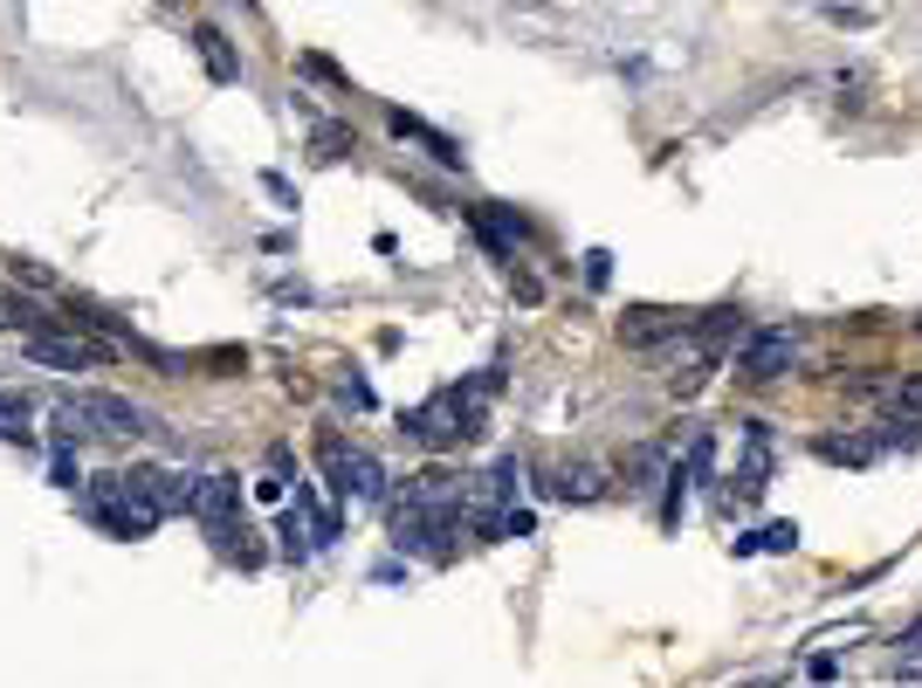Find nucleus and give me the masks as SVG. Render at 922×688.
<instances>
[{
    "instance_id": "a211bd4d",
    "label": "nucleus",
    "mask_w": 922,
    "mask_h": 688,
    "mask_svg": "<svg viewBox=\"0 0 922 688\" xmlns=\"http://www.w3.org/2000/svg\"><path fill=\"white\" fill-rule=\"evenodd\" d=\"M28 420H35V406H28V393L0 386V441H28Z\"/></svg>"
},
{
    "instance_id": "cd10ccee",
    "label": "nucleus",
    "mask_w": 922,
    "mask_h": 688,
    "mask_svg": "<svg viewBox=\"0 0 922 688\" xmlns=\"http://www.w3.org/2000/svg\"><path fill=\"white\" fill-rule=\"evenodd\" d=\"M262 194H269V200H282V207H297V186L282 179V173H262Z\"/></svg>"
},
{
    "instance_id": "393cba45",
    "label": "nucleus",
    "mask_w": 922,
    "mask_h": 688,
    "mask_svg": "<svg viewBox=\"0 0 922 688\" xmlns=\"http://www.w3.org/2000/svg\"><path fill=\"white\" fill-rule=\"evenodd\" d=\"M200 365H214V372H220V379H235V372H248V352H207Z\"/></svg>"
},
{
    "instance_id": "0eeeda50",
    "label": "nucleus",
    "mask_w": 922,
    "mask_h": 688,
    "mask_svg": "<svg viewBox=\"0 0 922 688\" xmlns=\"http://www.w3.org/2000/svg\"><path fill=\"white\" fill-rule=\"evenodd\" d=\"M468 228H475V241H483L496 262H517V241L530 234V221L517 207H468Z\"/></svg>"
},
{
    "instance_id": "4be33fe9",
    "label": "nucleus",
    "mask_w": 922,
    "mask_h": 688,
    "mask_svg": "<svg viewBox=\"0 0 922 688\" xmlns=\"http://www.w3.org/2000/svg\"><path fill=\"white\" fill-rule=\"evenodd\" d=\"M338 399L352 406V414H372V406H379V393H372V386L359 379V372H344V379H338Z\"/></svg>"
},
{
    "instance_id": "c85d7f7f",
    "label": "nucleus",
    "mask_w": 922,
    "mask_h": 688,
    "mask_svg": "<svg viewBox=\"0 0 922 688\" xmlns=\"http://www.w3.org/2000/svg\"><path fill=\"white\" fill-rule=\"evenodd\" d=\"M806 675H812V681L826 688V681H833V675H840V654H812V661H806Z\"/></svg>"
},
{
    "instance_id": "20e7f679",
    "label": "nucleus",
    "mask_w": 922,
    "mask_h": 688,
    "mask_svg": "<svg viewBox=\"0 0 922 688\" xmlns=\"http://www.w3.org/2000/svg\"><path fill=\"white\" fill-rule=\"evenodd\" d=\"M400 434H406V441H421L427 455L462 448V406H455V386H448V393H434L427 406H413V414H400Z\"/></svg>"
},
{
    "instance_id": "a878e982",
    "label": "nucleus",
    "mask_w": 922,
    "mask_h": 688,
    "mask_svg": "<svg viewBox=\"0 0 922 688\" xmlns=\"http://www.w3.org/2000/svg\"><path fill=\"white\" fill-rule=\"evenodd\" d=\"M303 70H310L317 83H344V70H338V62H331V55H317V49L303 55Z\"/></svg>"
},
{
    "instance_id": "1a4fd4ad",
    "label": "nucleus",
    "mask_w": 922,
    "mask_h": 688,
    "mask_svg": "<svg viewBox=\"0 0 922 688\" xmlns=\"http://www.w3.org/2000/svg\"><path fill=\"white\" fill-rule=\"evenodd\" d=\"M682 331H688V317L682 310H661V303H633L620 317V344H633V352H648L661 337H682Z\"/></svg>"
},
{
    "instance_id": "412c9836",
    "label": "nucleus",
    "mask_w": 922,
    "mask_h": 688,
    "mask_svg": "<svg viewBox=\"0 0 922 688\" xmlns=\"http://www.w3.org/2000/svg\"><path fill=\"white\" fill-rule=\"evenodd\" d=\"M874 448H922V420H902V414H895V420L874 434Z\"/></svg>"
},
{
    "instance_id": "f8f14e48",
    "label": "nucleus",
    "mask_w": 922,
    "mask_h": 688,
    "mask_svg": "<svg viewBox=\"0 0 922 688\" xmlns=\"http://www.w3.org/2000/svg\"><path fill=\"white\" fill-rule=\"evenodd\" d=\"M338 496L344 503H386V468H379V455H365V448H352V461H344V482H338Z\"/></svg>"
},
{
    "instance_id": "9d476101",
    "label": "nucleus",
    "mask_w": 922,
    "mask_h": 688,
    "mask_svg": "<svg viewBox=\"0 0 922 688\" xmlns=\"http://www.w3.org/2000/svg\"><path fill=\"white\" fill-rule=\"evenodd\" d=\"M778 468V448H771V420H744V461H737V489L744 496H765Z\"/></svg>"
},
{
    "instance_id": "6ab92c4d",
    "label": "nucleus",
    "mask_w": 922,
    "mask_h": 688,
    "mask_svg": "<svg viewBox=\"0 0 922 688\" xmlns=\"http://www.w3.org/2000/svg\"><path fill=\"white\" fill-rule=\"evenodd\" d=\"M709 468H716V434L695 427V434H688V468H682V482H709Z\"/></svg>"
},
{
    "instance_id": "bb28decb",
    "label": "nucleus",
    "mask_w": 922,
    "mask_h": 688,
    "mask_svg": "<svg viewBox=\"0 0 922 688\" xmlns=\"http://www.w3.org/2000/svg\"><path fill=\"white\" fill-rule=\"evenodd\" d=\"M530 530H537V517H530V510H517V503L503 510V538H530Z\"/></svg>"
},
{
    "instance_id": "c756f323",
    "label": "nucleus",
    "mask_w": 922,
    "mask_h": 688,
    "mask_svg": "<svg viewBox=\"0 0 922 688\" xmlns=\"http://www.w3.org/2000/svg\"><path fill=\"white\" fill-rule=\"evenodd\" d=\"M14 275H21V283H35V290H55V275L42 262H14Z\"/></svg>"
},
{
    "instance_id": "f257e3e1",
    "label": "nucleus",
    "mask_w": 922,
    "mask_h": 688,
    "mask_svg": "<svg viewBox=\"0 0 922 688\" xmlns=\"http://www.w3.org/2000/svg\"><path fill=\"white\" fill-rule=\"evenodd\" d=\"M90 434H158V420L124 393H70L55 406V441H90Z\"/></svg>"
},
{
    "instance_id": "6e6552de",
    "label": "nucleus",
    "mask_w": 922,
    "mask_h": 688,
    "mask_svg": "<svg viewBox=\"0 0 922 688\" xmlns=\"http://www.w3.org/2000/svg\"><path fill=\"white\" fill-rule=\"evenodd\" d=\"M124 482H132L158 517H179V510L194 517V476H173V468H132Z\"/></svg>"
},
{
    "instance_id": "39448f33",
    "label": "nucleus",
    "mask_w": 922,
    "mask_h": 688,
    "mask_svg": "<svg viewBox=\"0 0 922 688\" xmlns=\"http://www.w3.org/2000/svg\"><path fill=\"white\" fill-rule=\"evenodd\" d=\"M21 352L35 358V365H49V372H83V365L111 358V344H90L76 331H55V337H21Z\"/></svg>"
},
{
    "instance_id": "7ed1b4c3",
    "label": "nucleus",
    "mask_w": 922,
    "mask_h": 688,
    "mask_svg": "<svg viewBox=\"0 0 922 688\" xmlns=\"http://www.w3.org/2000/svg\"><path fill=\"white\" fill-rule=\"evenodd\" d=\"M791 365H799V331H791V324L744 331V344H737V379H750V386H771V379H785Z\"/></svg>"
},
{
    "instance_id": "b1692460",
    "label": "nucleus",
    "mask_w": 922,
    "mask_h": 688,
    "mask_svg": "<svg viewBox=\"0 0 922 688\" xmlns=\"http://www.w3.org/2000/svg\"><path fill=\"white\" fill-rule=\"evenodd\" d=\"M895 414L922 420V372H915V379H902V386H895Z\"/></svg>"
},
{
    "instance_id": "423d86ee",
    "label": "nucleus",
    "mask_w": 922,
    "mask_h": 688,
    "mask_svg": "<svg viewBox=\"0 0 922 688\" xmlns=\"http://www.w3.org/2000/svg\"><path fill=\"white\" fill-rule=\"evenodd\" d=\"M545 496H558V503H607V496H613V468L607 461H564V468H551Z\"/></svg>"
},
{
    "instance_id": "5701e85b",
    "label": "nucleus",
    "mask_w": 922,
    "mask_h": 688,
    "mask_svg": "<svg viewBox=\"0 0 922 688\" xmlns=\"http://www.w3.org/2000/svg\"><path fill=\"white\" fill-rule=\"evenodd\" d=\"M613 283V256L607 248H586V290H607Z\"/></svg>"
},
{
    "instance_id": "dca6fc26",
    "label": "nucleus",
    "mask_w": 922,
    "mask_h": 688,
    "mask_svg": "<svg viewBox=\"0 0 922 688\" xmlns=\"http://www.w3.org/2000/svg\"><path fill=\"white\" fill-rule=\"evenodd\" d=\"M620 476H626L633 496H648L654 482H667V455H661V448H633V455L620 461Z\"/></svg>"
},
{
    "instance_id": "2eb2a0df",
    "label": "nucleus",
    "mask_w": 922,
    "mask_h": 688,
    "mask_svg": "<svg viewBox=\"0 0 922 688\" xmlns=\"http://www.w3.org/2000/svg\"><path fill=\"white\" fill-rule=\"evenodd\" d=\"M310 152H317V159H352L359 132H352V124H338V117H317L310 124Z\"/></svg>"
},
{
    "instance_id": "4468645a",
    "label": "nucleus",
    "mask_w": 922,
    "mask_h": 688,
    "mask_svg": "<svg viewBox=\"0 0 922 688\" xmlns=\"http://www.w3.org/2000/svg\"><path fill=\"white\" fill-rule=\"evenodd\" d=\"M812 455H819V461H833V468H868L881 448H874V434H819Z\"/></svg>"
},
{
    "instance_id": "9b49d317",
    "label": "nucleus",
    "mask_w": 922,
    "mask_h": 688,
    "mask_svg": "<svg viewBox=\"0 0 922 688\" xmlns=\"http://www.w3.org/2000/svg\"><path fill=\"white\" fill-rule=\"evenodd\" d=\"M386 124H393V138H413V145H427V152H434V166H448V173H462V166H468V152H462V145H455L448 132H434V124L406 117V111H393Z\"/></svg>"
},
{
    "instance_id": "f03ea898",
    "label": "nucleus",
    "mask_w": 922,
    "mask_h": 688,
    "mask_svg": "<svg viewBox=\"0 0 922 688\" xmlns=\"http://www.w3.org/2000/svg\"><path fill=\"white\" fill-rule=\"evenodd\" d=\"M83 517L104 523L111 538H152V530H158V510L124 476H90L83 482Z\"/></svg>"
},
{
    "instance_id": "ddd939ff",
    "label": "nucleus",
    "mask_w": 922,
    "mask_h": 688,
    "mask_svg": "<svg viewBox=\"0 0 922 688\" xmlns=\"http://www.w3.org/2000/svg\"><path fill=\"white\" fill-rule=\"evenodd\" d=\"M194 49H200V62H207V76H214V83H241V55L228 49V35H220L214 21L194 28Z\"/></svg>"
},
{
    "instance_id": "f3484780",
    "label": "nucleus",
    "mask_w": 922,
    "mask_h": 688,
    "mask_svg": "<svg viewBox=\"0 0 922 688\" xmlns=\"http://www.w3.org/2000/svg\"><path fill=\"white\" fill-rule=\"evenodd\" d=\"M276 538H282V557H290V565H303V557L317 551V530H310V517L290 503L282 510V523H276Z\"/></svg>"
},
{
    "instance_id": "aec40b11",
    "label": "nucleus",
    "mask_w": 922,
    "mask_h": 688,
    "mask_svg": "<svg viewBox=\"0 0 922 688\" xmlns=\"http://www.w3.org/2000/svg\"><path fill=\"white\" fill-rule=\"evenodd\" d=\"M757 551H771V557H791V551H799V523H791V517L765 523V530H757Z\"/></svg>"
}]
</instances>
